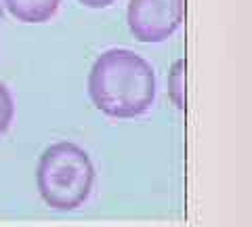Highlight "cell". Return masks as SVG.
Listing matches in <instances>:
<instances>
[{"instance_id": "obj_1", "label": "cell", "mask_w": 252, "mask_h": 227, "mask_svg": "<svg viewBox=\"0 0 252 227\" xmlns=\"http://www.w3.org/2000/svg\"><path fill=\"white\" fill-rule=\"evenodd\" d=\"M93 105L109 118H137L156 101L152 64L130 49H107L94 59L86 80Z\"/></svg>"}, {"instance_id": "obj_2", "label": "cell", "mask_w": 252, "mask_h": 227, "mask_svg": "<svg viewBox=\"0 0 252 227\" xmlns=\"http://www.w3.org/2000/svg\"><path fill=\"white\" fill-rule=\"evenodd\" d=\"M94 166L89 152L72 141L51 143L36 168L38 194L46 206L59 213L80 208L93 192Z\"/></svg>"}, {"instance_id": "obj_3", "label": "cell", "mask_w": 252, "mask_h": 227, "mask_svg": "<svg viewBox=\"0 0 252 227\" xmlns=\"http://www.w3.org/2000/svg\"><path fill=\"white\" fill-rule=\"evenodd\" d=\"M185 19V0H128L126 21L139 42H164Z\"/></svg>"}, {"instance_id": "obj_4", "label": "cell", "mask_w": 252, "mask_h": 227, "mask_svg": "<svg viewBox=\"0 0 252 227\" xmlns=\"http://www.w3.org/2000/svg\"><path fill=\"white\" fill-rule=\"evenodd\" d=\"M2 4L21 23H46L59 11L61 0H2Z\"/></svg>"}, {"instance_id": "obj_5", "label": "cell", "mask_w": 252, "mask_h": 227, "mask_svg": "<svg viewBox=\"0 0 252 227\" xmlns=\"http://www.w3.org/2000/svg\"><path fill=\"white\" fill-rule=\"evenodd\" d=\"M185 61L179 59L175 65L170 69V76H168V93H170V99L175 101V105L179 109L185 107Z\"/></svg>"}, {"instance_id": "obj_6", "label": "cell", "mask_w": 252, "mask_h": 227, "mask_svg": "<svg viewBox=\"0 0 252 227\" xmlns=\"http://www.w3.org/2000/svg\"><path fill=\"white\" fill-rule=\"evenodd\" d=\"M13 118H15V99L9 87L0 80V137L11 129Z\"/></svg>"}, {"instance_id": "obj_7", "label": "cell", "mask_w": 252, "mask_h": 227, "mask_svg": "<svg viewBox=\"0 0 252 227\" xmlns=\"http://www.w3.org/2000/svg\"><path fill=\"white\" fill-rule=\"evenodd\" d=\"M78 2L89 6V9H107V6H112L116 0H78Z\"/></svg>"}, {"instance_id": "obj_8", "label": "cell", "mask_w": 252, "mask_h": 227, "mask_svg": "<svg viewBox=\"0 0 252 227\" xmlns=\"http://www.w3.org/2000/svg\"><path fill=\"white\" fill-rule=\"evenodd\" d=\"M2 19H4V4H2V0H0V26H2Z\"/></svg>"}]
</instances>
